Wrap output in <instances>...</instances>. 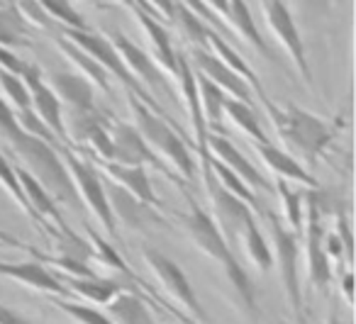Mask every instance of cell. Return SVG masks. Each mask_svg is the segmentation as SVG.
Listing matches in <instances>:
<instances>
[{"mask_svg":"<svg viewBox=\"0 0 356 324\" xmlns=\"http://www.w3.org/2000/svg\"><path fill=\"white\" fill-rule=\"evenodd\" d=\"M186 59H188V64L193 66L195 74L205 76V79H210L213 83H218L220 88L229 95V98H237V100L249 103V105L254 103L252 88H249V86L244 83V81L239 79L229 66H225L210 49H200V47H195L193 54L186 56Z\"/></svg>","mask_w":356,"mask_h":324,"instance_id":"cell-16","label":"cell"},{"mask_svg":"<svg viewBox=\"0 0 356 324\" xmlns=\"http://www.w3.org/2000/svg\"><path fill=\"white\" fill-rule=\"evenodd\" d=\"M20 44H27V22L15 6L0 8V47L10 49Z\"/></svg>","mask_w":356,"mask_h":324,"instance_id":"cell-34","label":"cell"},{"mask_svg":"<svg viewBox=\"0 0 356 324\" xmlns=\"http://www.w3.org/2000/svg\"><path fill=\"white\" fill-rule=\"evenodd\" d=\"M0 244H6V246H13V249H20V251H27V244L20 239H15L13 234H8V232L0 229Z\"/></svg>","mask_w":356,"mask_h":324,"instance_id":"cell-48","label":"cell"},{"mask_svg":"<svg viewBox=\"0 0 356 324\" xmlns=\"http://www.w3.org/2000/svg\"><path fill=\"white\" fill-rule=\"evenodd\" d=\"M332 3H334V0H332Z\"/></svg>","mask_w":356,"mask_h":324,"instance_id":"cell-49","label":"cell"},{"mask_svg":"<svg viewBox=\"0 0 356 324\" xmlns=\"http://www.w3.org/2000/svg\"><path fill=\"white\" fill-rule=\"evenodd\" d=\"M239 241H242L244 251H247V256L252 259V264L257 266L261 273H268L271 266H273V254H271V244H268V239L261 234V229H259L257 217H254V220L242 229Z\"/></svg>","mask_w":356,"mask_h":324,"instance_id":"cell-31","label":"cell"},{"mask_svg":"<svg viewBox=\"0 0 356 324\" xmlns=\"http://www.w3.org/2000/svg\"><path fill=\"white\" fill-rule=\"evenodd\" d=\"M142 256H144L147 268L152 270L154 278H156V283L166 290V295L173 300V302L181 305L186 317H188L191 322H203V324L208 322V312H205V307L200 305L198 295H195V288L191 285V280H188V275L184 273V268L156 249H144Z\"/></svg>","mask_w":356,"mask_h":324,"instance_id":"cell-8","label":"cell"},{"mask_svg":"<svg viewBox=\"0 0 356 324\" xmlns=\"http://www.w3.org/2000/svg\"><path fill=\"white\" fill-rule=\"evenodd\" d=\"M17 10H20L22 20L27 25H35V27H49L51 25V17L44 13V8L40 6V0H17Z\"/></svg>","mask_w":356,"mask_h":324,"instance_id":"cell-40","label":"cell"},{"mask_svg":"<svg viewBox=\"0 0 356 324\" xmlns=\"http://www.w3.org/2000/svg\"><path fill=\"white\" fill-rule=\"evenodd\" d=\"M59 149H61L59 152L61 161L66 163V171H69L71 181H74V188H76V193H79L81 202H83L90 215L103 225L105 234H108L110 239H118V222H115L108 195H105V181L98 176V171H95L86 159H81L79 154L74 152V147H59Z\"/></svg>","mask_w":356,"mask_h":324,"instance_id":"cell-6","label":"cell"},{"mask_svg":"<svg viewBox=\"0 0 356 324\" xmlns=\"http://www.w3.org/2000/svg\"><path fill=\"white\" fill-rule=\"evenodd\" d=\"M49 88L54 90V95L59 98L61 105L71 110V115H88L93 110H98L95 105V86L88 79H83L81 74H71V71H54L47 79Z\"/></svg>","mask_w":356,"mask_h":324,"instance_id":"cell-18","label":"cell"},{"mask_svg":"<svg viewBox=\"0 0 356 324\" xmlns=\"http://www.w3.org/2000/svg\"><path fill=\"white\" fill-rule=\"evenodd\" d=\"M105 314L113 319L115 324H156L154 314L149 312L147 302L132 290H120L108 305H105Z\"/></svg>","mask_w":356,"mask_h":324,"instance_id":"cell-25","label":"cell"},{"mask_svg":"<svg viewBox=\"0 0 356 324\" xmlns=\"http://www.w3.org/2000/svg\"><path fill=\"white\" fill-rule=\"evenodd\" d=\"M186 197H188V212L181 215V222H184L186 229H188L191 239H193V244L198 246L208 259H213L215 264L222 268L225 278H227V283L234 288L242 307L247 309L249 317H254V314H257V285H254L252 275L239 264L237 254H234V249L227 244L222 232L218 229L213 215H210L208 210H203V207L195 202L193 195H186Z\"/></svg>","mask_w":356,"mask_h":324,"instance_id":"cell-1","label":"cell"},{"mask_svg":"<svg viewBox=\"0 0 356 324\" xmlns=\"http://www.w3.org/2000/svg\"><path fill=\"white\" fill-rule=\"evenodd\" d=\"M66 285V290L79 298L88 300L93 305H108L120 290H124V283L120 285L113 278H103V275L93 273V275H83V278H59Z\"/></svg>","mask_w":356,"mask_h":324,"instance_id":"cell-26","label":"cell"},{"mask_svg":"<svg viewBox=\"0 0 356 324\" xmlns=\"http://www.w3.org/2000/svg\"><path fill=\"white\" fill-rule=\"evenodd\" d=\"M17 159L25 163V168L47 188V191L54 195L56 202H64V205L81 210L83 202H81L79 193L74 188L69 171H66V163L61 161L59 147L44 139H37L32 134H27L15 149H13Z\"/></svg>","mask_w":356,"mask_h":324,"instance_id":"cell-4","label":"cell"},{"mask_svg":"<svg viewBox=\"0 0 356 324\" xmlns=\"http://www.w3.org/2000/svg\"><path fill=\"white\" fill-rule=\"evenodd\" d=\"M0 186H3L8 193H10V197L17 202V205H20V210L25 212V215L30 217V220L37 225V217H35V212H32L30 202H27L25 193H22L20 181H17L15 166H13V163L8 161V159H6V154H3V152H0Z\"/></svg>","mask_w":356,"mask_h":324,"instance_id":"cell-36","label":"cell"},{"mask_svg":"<svg viewBox=\"0 0 356 324\" xmlns=\"http://www.w3.org/2000/svg\"><path fill=\"white\" fill-rule=\"evenodd\" d=\"M178 3H181V6H186V8H188L191 13H195V15H198L200 20H203L208 27H213V30L218 32V35H225V32L229 30V27L225 25V22L220 20V17L215 15V13L210 10L208 6H205L203 0H178Z\"/></svg>","mask_w":356,"mask_h":324,"instance_id":"cell-41","label":"cell"},{"mask_svg":"<svg viewBox=\"0 0 356 324\" xmlns=\"http://www.w3.org/2000/svg\"><path fill=\"white\" fill-rule=\"evenodd\" d=\"M144 10L149 13V15H154L159 20V17H163V20L173 22V8H176V0H142Z\"/></svg>","mask_w":356,"mask_h":324,"instance_id":"cell-43","label":"cell"},{"mask_svg":"<svg viewBox=\"0 0 356 324\" xmlns=\"http://www.w3.org/2000/svg\"><path fill=\"white\" fill-rule=\"evenodd\" d=\"M208 49L213 51L215 56H218L220 61H222L225 66H229V69L234 71V74L239 76V79L244 81V83L252 88V93L259 98V103H261V108H266L268 103H271V98L266 95V90H264L261 81H259V76L252 71V66L247 64V61L242 59V56L237 54V51L232 49V47L227 44V40H225L222 35H218L215 30H210L208 35Z\"/></svg>","mask_w":356,"mask_h":324,"instance_id":"cell-22","label":"cell"},{"mask_svg":"<svg viewBox=\"0 0 356 324\" xmlns=\"http://www.w3.org/2000/svg\"><path fill=\"white\" fill-rule=\"evenodd\" d=\"M195 81H198V98H200V108H203L205 127H208V132L225 134L222 118H225V98H227V93L218 83H213V81L200 74H195Z\"/></svg>","mask_w":356,"mask_h":324,"instance_id":"cell-27","label":"cell"},{"mask_svg":"<svg viewBox=\"0 0 356 324\" xmlns=\"http://www.w3.org/2000/svg\"><path fill=\"white\" fill-rule=\"evenodd\" d=\"M341 293L346 298V305L354 302V275H351L349 268L344 270V278H341Z\"/></svg>","mask_w":356,"mask_h":324,"instance_id":"cell-47","label":"cell"},{"mask_svg":"<svg viewBox=\"0 0 356 324\" xmlns=\"http://www.w3.org/2000/svg\"><path fill=\"white\" fill-rule=\"evenodd\" d=\"M40 6L44 8V13L51 20L64 25L66 30H88L86 20L76 13V8L71 6L69 0H40Z\"/></svg>","mask_w":356,"mask_h":324,"instance_id":"cell-37","label":"cell"},{"mask_svg":"<svg viewBox=\"0 0 356 324\" xmlns=\"http://www.w3.org/2000/svg\"><path fill=\"white\" fill-rule=\"evenodd\" d=\"M0 278H10V280H15V283L37 290V293L51 295V298H66V295H69V290H66V285L59 280V275H54L37 259L17 261V264L0 261Z\"/></svg>","mask_w":356,"mask_h":324,"instance_id":"cell-19","label":"cell"},{"mask_svg":"<svg viewBox=\"0 0 356 324\" xmlns=\"http://www.w3.org/2000/svg\"><path fill=\"white\" fill-rule=\"evenodd\" d=\"M205 191H208V197H210V202H213L215 225L222 232L227 244L234 249V244H237L239 236H242V229L254 220V210L244 200H239L237 195L225 191L215 178L205 183Z\"/></svg>","mask_w":356,"mask_h":324,"instance_id":"cell-14","label":"cell"},{"mask_svg":"<svg viewBox=\"0 0 356 324\" xmlns=\"http://www.w3.org/2000/svg\"><path fill=\"white\" fill-rule=\"evenodd\" d=\"M205 6L210 8V10L215 13V15L220 17V20L225 22V25H227V0H203ZM229 27V25H227Z\"/></svg>","mask_w":356,"mask_h":324,"instance_id":"cell-46","label":"cell"},{"mask_svg":"<svg viewBox=\"0 0 356 324\" xmlns=\"http://www.w3.org/2000/svg\"><path fill=\"white\" fill-rule=\"evenodd\" d=\"M110 144H113V159L110 161L124 163V166H144V168H156L161 171L168 181L184 186V178H178L156 154L149 149V144L142 139V134L137 132L134 124L127 122H118L115 120L110 124Z\"/></svg>","mask_w":356,"mask_h":324,"instance_id":"cell-12","label":"cell"},{"mask_svg":"<svg viewBox=\"0 0 356 324\" xmlns=\"http://www.w3.org/2000/svg\"><path fill=\"white\" fill-rule=\"evenodd\" d=\"M254 149H257L264 166L271 168L278 178H283V181H288V183H296L298 188H317V178L312 176L293 154L276 147L271 139H268V142H257Z\"/></svg>","mask_w":356,"mask_h":324,"instance_id":"cell-20","label":"cell"},{"mask_svg":"<svg viewBox=\"0 0 356 324\" xmlns=\"http://www.w3.org/2000/svg\"><path fill=\"white\" fill-rule=\"evenodd\" d=\"M208 152L210 156H215L218 161H222L234 176H239L244 183H247L252 191H273V183L229 142L225 134H215L208 132Z\"/></svg>","mask_w":356,"mask_h":324,"instance_id":"cell-17","label":"cell"},{"mask_svg":"<svg viewBox=\"0 0 356 324\" xmlns=\"http://www.w3.org/2000/svg\"><path fill=\"white\" fill-rule=\"evenodd\" d=\"M127 103H129V110H132L134 127L142 134L144 142L149 144V149H152L163 163H171L178 171V178L193 183L195 168L198 166H195V159H193V154H191L188 144L178 134L176 122L166 120L163 115L154 113V110L149 108L147 103H142L137 95L127 93Z\"/></svg>","mask_w":356,"mask_h":324,"instance_id":"cell-2","label":"cell"},{"mask_svg":"<svg viewBox=\"0 0 356 324\" xmlns=\"http://www.w3.org/2000/svg\"><path fill=\"white\" fill-rule=\"evenodd\" d=\"M227 25L232 27L249 47H254L264 59L276 61V54L271 51V47L264 40L261 32H259V25H257V20H254L252 10H249L247 0H227Z\"/></svg>","mask_w":356,"mask_h":324,"instance_id":"cell-24","label":"cell"},{"mask_svg":"<svg viewBox=\"0 0 356 324\" xmlns=\"http://www.w3.org/2000/svg\"><path fill=\"white\" fill-rule=\"evenodd\" d=\"M0 95L8 100V105H10L15 115L32 110L30 90H27L25 81H22L20 76L10 74V71H3V69H0Z\"/></svg>","mask_w":356,"mask_h":324,"instance_id":"cell-35","label":"cell"},{"mask_svg":"<svg viewBox=\"0 0 356 324\" xmlns=\"http://www.w3.org/2000/svg\"><path fill=\"white\" fill-rule=\"evenodd\" d=\"M56 47L61 49V54L69 56V61L74 66H79L81 71H83V79H88L90 83L95 86V88L105 90V93H113V88H110V79H108V71L103 69V66L98 64V61L93 59V56H88L83 49H79V47L74 44V42H69L66 37H56Z\"/></svg>","mask_w":356,"mask_h":324,"instance_id":"cell-28","label":"cell"},{"mask_svg":"<svg viewBox=\"0 0 356 324\" xmlns=\"http://www.w3.org/2000/svg\"><path fill=\"white\" fill-rule=\"evenodd\" d=\"M32 66L35 64H27L25 59H20V56H17L15 51L8 49V47H0V69L3 71H10V74L25 79V76L32 71Z\"/></svg>","mask_w":356,"mask_h":324,"instance_id":"cell-42","label":"cell"},{"mask_svg":"<svg viewBox=\"0 0 356 324\" xmlns=\"http://www.w3.org/2000/svg\"><path fill=\"white\" fill-rule=\"evenodd\" d=\"M293 3H296L298 10H300L307 20L327 15V10H330V6H332V0H293Z\"/></svg>","mask_w":356,"mask_h":324,"instance_id":"cell-44","label":"cell"},{"mask_svg":"<svg viewBox=\"0 0 356 324\" xmlns=\"http://www.w3.org/2000/svg\"><path fill=\"white\" fill-rule=\"evenodd\" d=\"M210 173H213V178L220 183V186L225 188L227 193H232V195H237L239 200L247 202L252 210H261V202H259L257 193L252 191V188L247 186V183L242 181L239 176H234L232 171H229L227 166H225L222 161H218L215 156H210Z\"/></svg>","mask_w":356,"mask_h":324,"instance_id":"cell-32","label":"cell"},{"mask_svg":"<svg viewBox=\"0 0 356 324\" xmlns=\"http://www.w3.org/2000/svg\"><path fill=\"white\" fill-rule=\"evenodd\" d=\"M302 241H305V266L307 280L312 288L327 290L332 280V266L325 254V229H322V202L317 188L305 191V225H302Z\"/></svg>","mask_w":356,"mask_h":324,"instance_id":"cell-9","label":"cell"},{"mask_svg":"<svg viewBox=\"0 0 356 324\" xmlns=\"http://www.w3.org/2000/svg\"><path fill=\"white\" fill-rule=\"evenodd\" d=\"M22 81H25L27 90H30L32 110L37 113V118L47 124V129L54 134V139L61 147H71L69 129H66L64 122V105L59 103L54 90L49 88V83L44 79V71H40V66H32V71Z\"/></svg>","mask_w":356,"mask_h":324,"instance_id":"cell-15","label":"cell"},{"mask_svg":"<svg viewBox=\"0 0 356 324\" xmlns=\"http://www.w3.org/2000/svg\"><path fill=\"white\" fill-rule=\"evenodd\" d=\"M264 6V17H266V25L271 30V35L278 40V44L283 47L291 61L296 64L300 79L307 86H312V71H310V61H307V51L302 44L300 30H298V22L293 17L291 8H288L286 0H261Z\"/></svg>","mask_w":356,"mask_h":324,"instance_id":"cell-10","label":"cell"},{"mask_svg":"<svg viewBox=\"0 0 356 324\" xmlns=\"http://www.w3.org/2000/svg\"><path fill=\"white\" fill-rule=\"evenodd\" d=\"M264 220L271 236V254L273 264H278L283 293H286L288 307L298 324H305V302H302V285H300V236L291 232L283 220H278L271 210H261Z\"/></svg>","mask_w":356,"mask_h":324,"instance_id":"cell-5","label":"cell"},{"mask_svg":"<svg viewBox=\"0 0 356 324\" xmlns=\"http://www.w3.org/2000/svg\"><path fill=\"white\" fill-rule=\"evenodd\" d=\"M225 118H227L234 127L242 129V132L247 134L254 144H257V142H268V134L264 132V127L259 124L257 113H254V108L249 103H242V100L229 98V95H227V98H225Z\"/></svg>","mask_w":356,"mask_h":324,"instance_id":"cell-30","label":"cell"},{"mask_svg":"<svg viewBox=\"0 0 356 324\" xmlns=\"http://www.w3.org/2000/svg\"><path fill=\"white\" fill-rule=\"evenodd\" d=\"M276 193L283 207V225L291 232H296L298 236H302V225H305V193L300 188H293L288 181L278 178L276 181Z\"/></svg>","mask_w":356,"mask_h":324,"instance_id":"cell-29","label":"cell"},{"mask_svg":"<svg viewBox=\"0 0 356 324\" xmlns=\"http://www.w3.org/2000/svg\"><path fill=\"white\" fill-rule=\"evenodd\" d=\"M64 37L69 42H74L79 49H83L88 56H93V59L98 61V64L103 66L108 74H113L118 81H122V86L127 88L129 95H137V98L142 100V103H147L149 108L154 110V113L163 115V108L159 105V100H154L152 95H149L147 90L142 88V83H139V81L134 79L132 74H129L127 66H124V61L120 59L118 49L110 44L108 37L95 35V32H90V30H66V27H64ZM163 118H166V115H163ZM171 122H173V120H171Z\"/></svg>","mask_w":356,"mask_h":324,"instance_id":"cell-7","label":"cell"},{"mask_svg":"<svg viewBox=\"0 0 356 324\" xmlns=\"http://www.w3.org/2000/svg\"><path fill=\"white\" fill-rule=\"evenodd\" d=\"M54 305L64 314H69L76 324H115L103 309H95V307H90V305L71 302V300H66V298H56Z\"/></svg>","mask_w":356,"mask_h":324,"instance_id":"cell-38","label":"cell"},{"mask_svg":"<svg viewBox=\"0 0 356 324\" xmlns=\"http://www.w3.org/2000/svg\"><path fill=\"white\" fill-rule=\"evenodd\" d=\"M110 44L118 49L120 59L124 61V66H127V71L134 76V79L142 83V88L147 90L149 95H152L154 100L156 98H171L176 100V95H173L171 90V83H168L166 74L161 71V66L154 61V56H149L147 51L142 49L139 44H134L129 37L120 35V32H113V35L108 37Z\"/></svg>","mask_w":356,"mask_h":324,"instance_id":"cell-11","label":"cell"},{"mask_svg":"<svg viewBox=\"0 0 356 324\" xmlns=\"http://www.w3.org/2000/svg\"><path fill=\"white\" fill-rule=\"evenodd\" d=\"M105 195H108L110 210H113L115 222L134 232L142 229H156V227H168V222L161 217V210L154 205H147L144 200L134 197L118 183H105Z\"/></svg>","mask_w":356,"mask_h":324,"instance_id":"cell-13","label":"cell"},{"mask_svg":"<svg viewBox=\"0 0 356 324\" xmlns=\"http://www.w3.org/2000/svg\"><path fill=\"white\" fill-rule=\"evenodd\" d=\"M25 137H27V132L17 124L13 108L8 105V100L0 95V139H3L10 149H15Z\"/></svg>","mask_w":356,"mask_h":324,"instance_id":"cell-39","label":"cell"},{"mask_svg":"<svg viewBox=\"0 0 356 324\" xmlns=\"http://www.w3.org/2000/svg\"><path fill=\"white\" fill-rule=\"evenodd\" d=\"M173 22H178V27H181V32H184V37L191 44L200 47V49H208V35L213 27L205 25L195 13H191L186 6L176 3V8H173Z\"/></svg>","mask_w":356,"mask_h":324,"instance_id":"cell-33","label":"cell"},{"mask_svg":"<svg viewBox=\"0 0 356 324\" xmlns=\"http://www.w3.org/2000/svg\"><path fill=\"white\" fill-rule=\"evenodd\" d=\"M264 110H266V115L271 118L278 134H281L293 149H298V152L305 156L307 163H315L317 159L325 154V149L337 139L334 122H327V120L317 118V115L307 113V110L298 108V105H293V103L278 108L271 100Z\"/></svg>","mask_w":356,"mask_h":324,"instance_id":"cell-3","label":"cell"},{"mask_svg":"<svg viewBox=\"0 0 356 324\" xmlns=\"http://www.w3.org/2000/svg\"><path fill=\"white\" fill-rule=\"evenodd\" d=\"M0 324H35L32 319H27L25 314L15 312L13 307L0 302Z\"/></svg>","mask_w":356,"mask_h":324,"instance_id":"cell-45","label":"cell"},{"mask_svg":"<svg viewBox=\"0 0 356 324\" xmlns=\"http://www.w3.org/2000/svg\"><path fill=\"white\" fill-rule=\"evenodd\" d=\"M103 171L110 181L118 183V186L124 188L127 193H132L134 197L144 200L147 205H154V207H159V210L163 207L161 200L156 197V193H154L152 178H149L144 166H124V163H118V161H103Z\"/></svg>","mask_w":356,"mask_h":324,"instance_id":"cell-21","label":"cell"},{"mask_svg":"<svg viewBox=\"0 0 356 324\" xmlns=\"http://www.w3.org/2000/svg\"><path fill=\"white\" fill-rule=\"evenodd\" d=\"M132 10H134L137 22L144 27V32H147V37H149V44H152V49H154V61H156V64L161 66V71H166L168 76H176V54L178 51H176V47H173L171 37H168L166 27H163L154 15H149L147 10H139L137 6H134Z\"/></svg>","mask_w":356,"mask_h":324,"instance_id":"cell-23","label":"cell"}]
</instances>
